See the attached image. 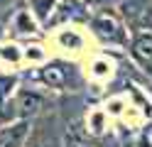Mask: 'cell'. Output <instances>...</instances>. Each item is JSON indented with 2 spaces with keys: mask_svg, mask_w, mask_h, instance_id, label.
<instances>
[{
  "mask_svg": "<svg viewBox=\"0 0 152 147\" xmlns=\"http://www.w3.org/2000/svg\"><path fill=\"white\" fill-rule=\"evenodd\" d=\"M39 83H44L47 88H56V91H66V88H74L79 83L76 78V69L71 64H64V61H52V64H44L39 69Z\"/></svg>",
  "mask_w": 152,
  "mask_h": 147,
  "instance_id": "1",
  "label": "cell"
},
{
  "mask_svg": "<svg viewBox=\"0 0 152 147\" xmlns=\"http://www.w3.org/2000/svg\"><path fill=\"white\" fill-rule=\"evenodd\" d=\"M91 27H93V32H96V37L101 39V42H106V44H115V47L128 44L125 29H123L110 15H98V17H93V20H91Z\"/></svg>",
  "mask_w": 152,
  "mask_h": 147,
  "instance_id": "2",
  "label": "cell"
},
{
  "mask_svg": "<svg viewBox=\"0 0 152 147\" xmlns=\"http://www.w3.org/2000/svg\"><path fill=\"white\" fill-rule=\"evenodd\" d=\"M32 135V120H17L0 127V147H25Z\"/></svg>",
  "mask_w": 152,
  "mask_h": 147,
  "instance_id": "3",
  "label": "cell"
},
{
  "mask_svg": "<svg viewBox=\"0 0 152 147\" xmlns=\"http://www.w3.org/2000/svg\"><path fill=\"white\" fill-rule=\"evenodd\" d=\"M17 103V113H20V120H32V118L42 110L44 105V96L39 91H32V88H20L15 96Z\"/></svg>",
  "mask_w": 152,
  "mask_h": 147,
  "instance_id": "4",
  "label": "cell"
},
{
  "mask_svg": "<svg viewBox=\"0 0 152 147\" xmlns=\"http://www.w3.org/2000/svg\"><path fill=\"white\" fill-rule=\"evenodd\" d=\"M130 56L152 76V32H137L132 37Z\"/></svg>",
  "mask_w": 152,
  "mask_h": 147,
  "instance_id": "5",
  "label": "cell"
},
{
  "mask_svg": "<svg viewBox=\"0 0 152 147\" xmlns=\"http://www.w3.org/2000/svg\"><path fill=\"white\" fill-rule=\"evenodd\" d=\"M64 147H88V135H86V130H83L81 120H74L71 125H66Z\"/></svg>",
  "mask_w": 152,
  "mask_h": 147,
  "instance_id": "6",
  "label": "cell"
},
{
  "mask_svg": "<svg viewBox=\"0 0 152 147\" xmlns=\"http://www.w3.org/2000/svg\"><path fill=\"white\" fill-rule=\"evenodd\" d=\"M32 15L37 17V22H49V15L54 12L56 0H30Z\"/></svg>",
  "mask_w": 152,
  "mask_h": 147,
  "instance_id": "7",
  "label": "cell"
},
{
  "mask_svg": "<svg viewBox=\"0 0 152 147\" xmlns=\"http://www.w3.org/2000/svg\"><path fill=\"white\" fill-rule=\"evenodd\" d=\"M34 15L30 12V10H20L17 12V17H15V29L17 32H22V34H27V32H37V22H34Z\"/></svg>",
  "mask_w": 152,
  "mask_h": 147,
  "instance_id": "8",
  "label": "cell"
},
{
  "mask_svg": "<svg viewBox=\"0 0 152 147\" xmlns=\"http://www.w3.org/2000/svg\"><path fill=\"white\" fill-rule=\"evenodd\" d=\"M59 42H61V44H74V47H81V37H79V34H74V32H69V34H61V37H59Z\"/></svg>",
  "mask_w": 152,
  "mask_h": 147,
  "instance_id": "9",
  "label": "cell"
},
{
  "mask_svg": "<svg viewBox=\"0 0 152 147\" xmlns=\"http://www.w3.org/2000/svg\"><path fill=\"white\" fill-rule=\"evenodd\" d=\"M140 147H152V125L145 127V132L140 137Z\"/></svg>",
  "mask_w": 152,
  "mask_h": 147,
  "instance_id": "10",
  "label": "cell"
},
{
  "mask_svg": "<svg viewBox=\"0 0 152 147\" xmlns=\"http://www.w3.org/2000/svg\"><path fill=\"white\" fill-rule=\"evenodd\" d=\"M25 147H44V145H42V137L37 135V132H32V135H30V140H27V145H25Z\"/></svg>",
  "mask_w": 152,
  "mask_h": 147,
  "instance_id": "11",
  "label": "cell"
},
{
  "mask_svg": "<svg viewBox=\"0 0 152 147\" xmlns=\"http://www.w3.org/2000/svg\"><path fill=\"white\" fill-rule=\"evenodd\" d=\"M88 147H103V145H101L98 140H88Z\"/></svg>",
  "mask_w": 152,
  "mask_h": 147,
  "instance_id": "12",
  "label": "cell"
}]
</instances>
